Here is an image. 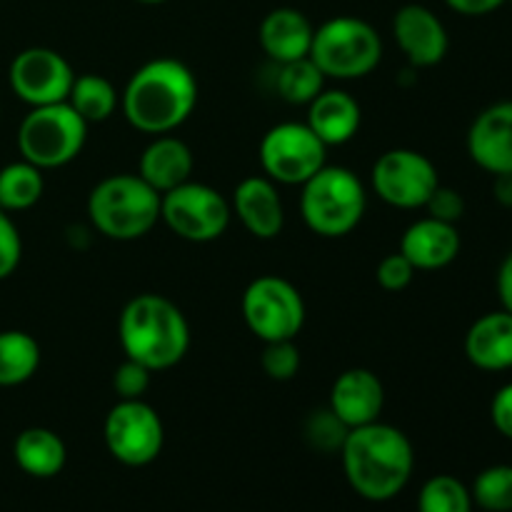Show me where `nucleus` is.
<instances>
[{
    "label": "nucleus",
    "mask_w": 512,
    "mask_h": 512,
    "mask_svg": "<svg viewBox=\"0 0 512 512\" xmlns=\"http://www.w3.org/2000/svg\"><path fill=\"white\" fill-rule=\"evenodd\" d=\"M198 78L178 58H153L140 65L120 93V110L135 130L168 135L193 115Z\"/></svg>",
    "instance_id": "obj_1"
},
{
    "label": "nucleus",
    "mask_w": 512,
    "mask_h": 512,
    "mask_svg": "<svg viewBox=\"0 0 512 512\" xmlns=\"http://www.w3.org/2000/svg\"><path fill=\"white\" fill-rule=\"evenodd\" d=\"M340 458L348 485L370 503L398 498L415 470V450L408 435L380 420L350 430Z\"/></svg>",
    "instance_id": "obj_2"
},
{
    "label": "nucleus",
    "mask_w": 512,
    "mask_h": 512,
    "mask_svg": "<svg viewBox=\"0 0 512 512\" xmlns=\"http://www.w3.org/2000/svg\"><path fill=\"white\" fill-rule=\"evenodd\" d=\"M125 358L153 373L175 368L190 350V325L183 310L158 293H140L125 303L118 318Z\"/></svg>",
    "instance_id": "obj_3"
},
{
    "label": "nucleus",
    "mask_w": 512,
    "mask_h": 512,
    "mask_svg": "<svg viewBox=\"0 0 512 512\" xmlns=\"http://www.w3.org/2000/svg\"><path fill=\"white\" fill-rule=\"evenodd\" d=\"M88 218L103 238L140 240L160 223V193L138 173L108 175L90 190Z\"/></svg>",
    "instance_id": "obj_4"
},
{
    "label": "nucleus",
    "mask_w": 512,
    "mask_h": 512,
    "mask_svg": "<svg viewBox=\"0 0 512 512\" xmlns=\"http://www.w3.org/2000/svg\"><path fill=\"white\" fill-rule=\"evenodd\" d=\"M368 210V193L358 175L343 165L325 163L300 185V215L310 233L320 238H345Z\"/></svg>",
    "instance_id": "obj_5"
},
{
    "label": "nucleus",
    "mask_w": 512,
    "mask_h": 512,
    "mask_svg": "<svg viewBox=\"0 0 512 512\" xmlns=\"http://www.w3.org/2000/svg\"><path fill=\"white\" fill-rule=\"evenodd\" d=\"M308 58L325 80H360L383 60V38L368 20L335 15L315 28Z\"/></svg>",
    "instance_id": "obj_6"
},
{
    "label": "nucleus",
    "mask_w": 512,
    "mask_h": 512,
    "mask_svg": "<svg viewBox=\"0 0 512 512\" xmlns=\"http://www.w3.org/2000/svg\"><path fill=\"white\" fill-rule=\"evenodd\" d=\"M90 125L73 110V105L53 103L30 108L20 120L18 150L23 160L40 170H55L73 163L88 140Z\"/></svg>",
    "instance_id": "obj_7"
},
{
    "label": "nucleus",
    "mask_w": 512,
    "mask_h": 512,
    "mask_svg": "<svg viewBox=\"0 0 512 512\" xmlns=\"http://www.w3.org/2000/svg\"><path fill=\"white\" fill-rule=\"evenodd\" d=\"M160 220L180 240L203 245L223 238L233 220V208L213 185L190 178L188 183L160 195Z\"/></svg>",
    "instance_id": "obj_8"
},
{
    "label": "nucleus",
    "mask_w": 512,
    "mask_h": 512,
    "mask_svg": "<svg viewBox=\"0 0 512 512\" xmlns=\"http://www.w3.org/2000/svg\"><path fill=\"white\" fill-rule=\"evenodd\" d=\"M243 320L250 333L263 343L295 340L305 325V300L283 275H260L243 293Z\"/></svg>",
    "instance_id": "obj_9"
},
{
    "label": "nucleus",
    "mask_w": 512,
    "mask_h": 512,
    "mask_svg": "<svg viewBox=\"0 0 512 512\" xmlns=\"http://www.w3.org/2000/svg\"><path fill=\"white\" fill-rule=\"evenodd\" d=\"M108 453L125 468H145L163 453L165 428L158 410L143 400H118L103 423Z\"/></svg>",
    "instance_id": "obj_10"
},
{
    "label": "nucleus",
    "mask_w": 512,
    "mask_h": 512,
    "mask_svg": "<svg viewBox=\"0 0 512 512\" xmlns=\"http://www.w3.org/2000/svg\"><path fill=\"white\" fill-rule=\"evenodd\" d=\"M260 168L275 185H303L328 158V145L308 123H278L263 135L258 148Z\"/></svg>",
    "instance_id": "obj_11"
},
{
    "label": "nucleus",
    "mask_w": 512,
    "mask_h": 512,
    "mask_svg": "<svg viewBox=\"0 0 512 512\" xmlns=\"http://www.w3.org/2000/svg\"><path fill=\"white\" fill-rule=\"evenodd\" d=\"M370 183L390 208L420 210L440 185V175L433 160L420 150L393 148L375 160Z\"/></svg>",
    "instance_id": "obj_12"
},
{
    "label": "nucleus",
    "mask_w": 512,
    "mask_h": 512,
    "mask_svg": "<svg viewBox=\"0 0 512 512\" xmlns=\"http://www.w3.org/2000/svg\"><path fill=\"white\" fill-rule=\"evenodd\" d=\"M73 80L75 73L65 55L43 45L20 50L8 70L10 90L30 108L65 103Z\"/></svg>",
    "instance_id": "obj_13"
},
{
    "label": "nucleus",
    "mask_w": 512,
    "mask_h": 512,
    "mask_svg": "<svg viewBox=\"0 0 512 512\" xmlns=\"http://www.w3.org/2000/svg\"><path fill=\"white\" fill-rule=\"evenodd\" d=\"M393 38L410 68H435L450 50V35L443 20L420 3H408L393 15Z\"/></svg>",
    "instance_id": "obj_14"
},
{
    "label": "nucleus",
    "mask_w": 512,
    "mask_h": 512,
    "mask_svg": "<svg viewBox=\"0 0 512 512\" xmlns=\"http://www.w3.org/2000/svg\"><path fill=\"white\" fill-rule=\"evenodd\" d=\"M468 155L490 175L512 173V100L488 105L470 123Z\"/></svg>",
    "instance_id": "obj_15"
},
{
    "label": "nucleus",
    "mask_w": 512,
    "mask_h": 512,
    "mask_svg": "<svg viewBox=\"0 0 512 512\" xmlns=\"http://www.w3.org/2000/svg\"><path fill=\"white\" fill-rule=\"evenodd\" d=\"M233 215L258 240H273L283 233L285 208L278 185L265 175H248L240 180L230 200Z\"/></svg>",
    "instance_id": "obj_16"
},
{
    "label": "nucleus",
    "mask_w": 512,
    "mask_h": 512,
    "mask_svg": "<svg viewBox=\"0 0 512 512\" xmlns=\"http://www.w3.org/2000/svg\"><path fill=\"white\" fill-rule=\"evenodd\" d=\"M328 408L353 428L380 420V413L385 408V388L378 375L368 368H350L335 378L330 388Z\"/></svg>",
    "instance_id": "obj_17"
},
{
    "label": "nucleus",
    "mask_w": 512,
    "mask_h": 512,
    "mask_svg": "<svg viewBox=\"0 0 512 512\" xmlns=\"http://www.w3.org/2000/svg\"><path fill=\"white\" fill-rule=\"evenodd\" d=\"M458 225L443 223L430 215L408 225L400 238V253L413 263L415 270H443L460 255Z\"/></svg>",
    "instance_id": "obj_18"
},
{
    "label": "nucleus",
    "mask_w": 512,
    "mask_h": 512,
    "mask_svg": "<svg viewBox=\"0 0 512 512\" xmlns=\"http://www.w3.org/2000/svg\"><path fill=\"white\" fill-rule=\"evenodd\" d=\"M465 358L485 373L512 370V315L508 310H493L475 320L463 340Z\"/></svg>",
    "instance_id": "obj_19"
},
{
    "label": "nucleus",
    "mask_w": 512,
    "mask_h": 512,
    "mask_svg": "<svg viewBox=\"0 0 512 512\" xmlns=\"http://www.w3.org/2000/svg\"><path fill=\"white\" fill-rule=\"evenodd\" d=\"M305 108H308L305 123L328 148L350 143L363 123L360 103L343 88H323Z\"/></svg>",
    "instance_id": "obj_20"
},
{
    "label": "nucleus",
    "mask_w": 512,
    "mask_h": 512,
    "mask_svg": "<svg viewBox=\"0 0 512 512\" xmlns=\"http://www.w3.org/2000/svg\"><path fill=\"white\" fill-rule=\"evenodd\" d=\"M195 158L193 150L185 140L175 138L173 133L155 135L148 145H145L143 155L138 163V175L158 190L160 195L168 190L178 188V185L188 183L193 178Z\"/></svg>",
    "instance_id": "obj_21"
},
{
    "label": "nucleus",
    "mask_w": 512,
    "mask_h": 512,
    "mask_svg": "<svg viewBox=\"0 0 512 512\" xmlns=\"http://www.w3.org/2000/svg\"><path fill=\"white\" fill-rule=\"evenodd\" d=\"M313 23L308 15L295 8H275L263 18L258 30V40L263 53L275 65L290 63V60L308 58L313 45Z\"/></svg>",
    "instance_id": "obj_22"
},
{
    "label": "nucleus",
    "mask_w": 512,
    "mask_h": 512,
    "mask_svg": "<svg viewBox=\"0 0 512 512\" xmlns=\"http://www.w3.org/2000/svg\"><path fill=\"white\" fill-rule=\"evenodd\" d=\"M15 465L25 475L38 480L55 478L63 473L68 448L63 438L50 428H25L13 443Z\"/></svg>",
    "instance_id": "obj_23"
},
{
    "label": "nucleus",
    "mask_w": 512,
    "mask_h": 512,
    "mask_svg": "<svg viewBox=\"0 0 512 512\" xmlns=\"http://www.w3.org/2000/svg\"><path fill=\"white\" fill-rule=\"evenodd\" d=\"M40 368V345L25 330L0 333V388L28 383Z\"/></svg>",
    "instance_id": "obj_24"
},
{
    "label": "nucleus",
    "mask_w": 512,
    "mask_h": 512,
    "mask_svg": "<svg viewBox=\"0 0 512 512\" xmlns=\"http://www.w3.org/2000/svg\"><path fill=\"white\" fill-rule=\"evenodd\" d=\"M68 103L88 125L105 123L120 108V93L105 75L83 73L75 75Z\"/></svg>",
    "instance_id": "obj_25"
},
{
    "label": "nucleus",
    "mask_w": 512,
    "mask_h": 512,
    "mask_svg": "<svg viewBox=\"0 0 512 512\" xmlns=\"http://www.w3.org/2000/svg\"><path fill=\"white\" fill-rule=\"evenodd\" d=\"M45 193L43 170L28 160H15L0 168V210L5 213H23L38 205Z\"/></svg>",
    "instance_id": "obj_26"
},
{
    "label": "nucleus",
    "mask_w": 512,
    "mask_h": 512,
    "mask_svg": "<svg viewBox=\"0 0 512 512\" xmlns=\"http://www.w3.org/2000/svg\"><path fill=\"white\" fill-rule=\"evenodd\" d=\"M325 88V75L310 58L290 60L278 65L275 90L290 105H308Z\"/></svg>",
    "instance_id": "obj_27"
},
{
    "label": "nucleus",
    "mask_w": 512,
    "mask_h": 512,
    "mask_svg": "<svg viewBox=\"0 0 512 512\" xmlns=\"http://www.w3.org/2000/svg\"><path fill=\"white\" fill-rule=\"evenodd\" d=\"M470 488L455 475H433L418 493V512H473Z\"/></svg>",
    "instance_id": "obj_28"
},
{
    "label": "nucleus",
    "mask_w": 512,
    "mask_h": 512,
    "mask_svg": "<svg viewBox=\"0 0 512 512\" xmlns=\"http://www.w3.org/2000/svg\"><path fill=\"white\" fill-rule=\"evenodd\" d=\"M470 495L485 512H512V465L485 468L475 478Z\"/></svg>",
    "instance_id": "obj_29"
},
{
    "label": "nucleus",
    "mask_w": 512,
    "mask_h": 512,
    "mask_svg": "<svg viewBox=\"0 0 512 512\" xmlns=\"http://www.w3.org/2000/svg\"><path fill=\"white\" fill-rule=\"evenodd\" d=\"M348 433V425H345L330 408L310 413L308 423H305V440H308L315 450H320V453H340Z\"/></svg>",
    "instance_id": "obj_30"
},
{
    "label": "nucleus",
    "mask_w": 512,
    "mask_h": 512,
    "mask_svg": "<svg viewBox=\"0 0 512 512\" xmlns=\"http://www.w3.org/2000/svg\"><path fill=\"white\" fill-rule=\"evenodd\" d=\"M260 368L275 383H288L300 370V350L295 340H275L265 343L260 355Z\"/></svg>",
    "instance_id": "obj_31"
},
{
    "label": "nucleus",
    "mask_w": 512,
    "mask_h": 512,
    "mask_svg": "<svg viewBox=\"0 0 512 512\" xmlns=\"http://www.w3.org/2000/svg\"><path fill=\"white\" fill-rule=\"evenodd\" d=\"M153 375V370H148L145 365L125 358L113 373V390L118 400H143L145 393L150 390Z\"/></svg>",
    "instance_id": "obj_32"
},
{
    "label": "nucleus",
    "mask_w": 512,
    "mask_h": 512,
    "mask_svg": "<svg viewBox=\"0 0 512 512\" xmlns=\"http://www.w3.org/2000/svg\"><path fill=\"white\" fill-rule=\"evenodd\" d=\"M415 273L418 270L413 268V263L398 250V253H390L380 260L378 268H375V280L388 293H400V290H405L413 283Z\"/></svg>",
    "instance_id": "obj_33"
},
{
    "label": "nucleus",
    "mask_w": 512,
    "mask_h": 512,
    "mask_svg": "<svg viewBox=\"0 0 512 512\" xmlns=\"http://www.w3.org/2000/svg\"><path fill=\"white\" fill-rule=\"evenodd\" d=\"M23 258V240L10 213L0 210V280H8Z\"/></svg>",
    "instance_id": "obj_34"
},
{
    "label": "nucleus",
    "mask_w": 512,
    "mask_h": 512,
    "mask_svg": "<svg viewBox=\"0 0 512 512\" xmlns=\"http://www.w3.org/2000/svg\"><path fill=\"white\" fill-rule=\"evenodd\" d=\"M425 210H428L430 218L458 225V220L465 215V198L460 190L448 188V185L440 183L438 188H435V193L430 195L428 203H425Z\"/></svg>",
    "instance_id": "obj_35"
},
{
    "label": "nucleus",
    "mask_w": 512,
    "mask_h": 512,
    "mask_svg": "<svg viewBox=\"0 0 512 512\" xmlns=\"http://www.w3.org/2000/svg\"><path fill=\"white\" fill-rule=\"evenodd\" d=\"M490 420L505 440H512V383L500 385L495 390L493 400H490Z\"/></svg>",
    "instance_id": "obj_36"
},
{
    "label": "nucleus",
    "mask_w": 512,
    "mask_h": 512,
    "mask_svg": "<svg viewBox=\"0 0 512 512\" xmlns=\"http://www.w3.org/2000/svg\"><path fill=\"white\" fill-rule=\"evenodd\" d=\"M508 0H445L453 13L465 15V18H483V15L495 13L500 10Z\"/></svg>",
    "instance_id": "obj_37"
},
{
    "label": "nucleus",
    "mask_w": 512,
    "mask_h": 512,
    "mask_svg": "<svg viewBox=\"0 0 512 512\" xmlns=\"http://www.w3.org/2000/svg\"><path fill=\"white\" fill-rule=\"evenodd\" d=\"M495 290H498L500 308L508 310L512 315V250L503 258L498 268V278H495Z\"/></svg>",
    "instance_id": "obj_38"
},
{
    "label": "nucleus",
    "mask_w": 512,
    "mask_h": 512,
    "mask_svg": "<svg viewBox=\"0 0 512 512\" xmlns=\"http://www.w3.org/2000/svg\"><path fill=\"white\" fill-rule=\"evenodd\" d=\"M493 198L503 208H512V173L493 175Z\"/></svg>",
    "instance_id": "obj_39"
},
{
    "label": "nucleus",
    "mask_w": 512,
    "mask_h": 512,
    "mask_svg": "<svg viewBox=\"0 0 512 512\" xmlns=\"http://www.w3.org/2000/svg\"><path fill=\"white\" fill-rule=\"evenodd\" d=\"M135 3H140V5H163V3H168V0H135Z\"/></svg>",
    "instance_id": "obj_40"
},
{
    "label": "nucleus",
    "mask_w": 512,
    "mask_h": 512,
    "mask_svg": "<svg viewBox=\"0 0 512 512\" xmlns=\"http://www.w3.org/2000/svg\"><path fill=\"white\" fill-rule=\"evenodd\" d=\"M508 3H510V5H512V0H508Z\"/></svg>",
    "instance_id": "obj_41"
}]
</instances>
